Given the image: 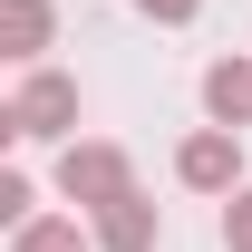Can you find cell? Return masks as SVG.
<instances>
[{
	"label": "cell",
	"mask_w": 252,
	"mask_h": 252,
	"mask_svg": "<svg viewBox=\"0 0 252 252\" xmlns=\"http://www.w3.org/2000/svg\"><path fill=\"white\" fill-rule=\"evenodd\" d=\"M59 194L78 204V214H107V204H126V194H136V165H126V146H107V136H78V146H59Z\"/></svg>",
	"instance_id": "obj_1"
},
{
	"label": "cell",
	"mask_w": 252,
	"mask_h": 252,
	"mask_svg": "<svg viewBox=\"0 0 252 252\" xmlns=\"http://www.w3.org/2000/svg\"><path fill=\"white\" fill-rule=\"evenodd\" d=\"M0 126H10L20 146H49V136H68V126H78V78H59V68H30Z\"/></svg>",
	"instance_id": "obj_2"
},
{
	"label": "cell",
	"mask_w": 252,
	"mask_h": 252,
	"mask_svg": "<svg viewBox=\"0 0 252 252\" xmlns=\"http://www.w3.org/2000/svg\"><path fill=\"white\" fill-rule=\"evenodd\" d=\"M175 185L233 204V194H243V136H233V126H194L185 146H175Z\"/></svg>",
	"instance_id": "obj_3"
},
{
	"label": "cell",
	"mask_w": 252,
	"mask_h": 252,
	"mask_svg": "<svg viewBox=\"0 0 252 252\" xmlns=\"http://www.w3.org/2000/svg\"><path fill=\"white\" fill-rule=\"evenodd\" d=\"M49 39H59V10L49 0H0V59L10 68H39Z\"/></svg>",
	"instance_id": "obj_4"
},
{
	"label": "cell",
	"mask_w": 252,
	"mask_h": 252,
	"mask_svg": "<svg viewBox=\"0 0 252 252\" xmlns=\"http://www.w3.org/2000/svg\"><path fill=\"white\" fill-rule=\"evenodd\" d=\"M88 223H97V252H156L165 243V214L146 194H126V204H107V214H88Z\"/></svg>",
	"instance_id": "obj_5"
},
{
	"label": "cell",
	"mask_w": 252,
	"mask_h": 252,
	"mask_svg": "<svg viewBox=\"0 0 252 252\" xmlns=\"http://www.w3.org/2000/svg\"><path fill=\"white\" fill-rule=\"evenodd\" d=\"M204 117L233 126V136L252 126V59H214V68H204Z\"/></svg>",
	"instance_id": "obj_6"
},
{
	"label": "cell",
	"mask_w": 252,
	"mask_h": 252,
	"mask_svg": "<svg viewBox=\"0 0 252 252\" xmlns=\"http://www.w3.org/2000/svg\"><path fill=\"white\" fill-rule=\"evenodd\" d=\"M10 252H97V233H78V214H39L10 233Z\"/></svg>",
	"instance_id": "obj_7"
},
{
	"label": "cell",
	"mask_w": 252,
	"mask_h": 252,
	"mask_svg": "<svg viewBox=\"0 0 252 252\" xmlns=\"http://www.w3.org/2000/svg\"><path fill=\"white\" fill-rule=\"evenodd\" d=\"M0 223H10V233H20V223H39V214H30V175H20V165L0 175Z\"/></svg>",
	"instance_id": "obj_8"
},
{
	"label": "cell",
	"mask_w": 252,
	"mask_h": 252,
	"mask_svg": "<svg viewBox=\"0 0 252 252\" xmlns=\"http://www.w3.org/2000/svg\"><path fill=\"white\" fill-rule=\"evenodd\" d=\"M223 252H252V185L223 204Z\"/></svg>",
	"instance_id": "obj_9"
},
{
	"label": "cell",
	"mask_w": 252,
	"mask_h": 252,
	"mask_svg": "<svg viewBox=\"0 0 252 252\" xmlns=\"http://www.w3.org/2000/svg\"><path fill=\"white\" fill-rule=\"evenodd\" d=\"M136 10H146L156 30H185V20H194V10H204V0H136Z\"/></svg>",
	"instance_id": "obj_10"
}]
</instances>
